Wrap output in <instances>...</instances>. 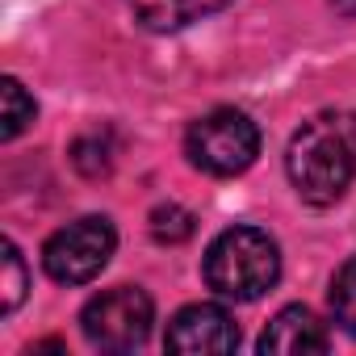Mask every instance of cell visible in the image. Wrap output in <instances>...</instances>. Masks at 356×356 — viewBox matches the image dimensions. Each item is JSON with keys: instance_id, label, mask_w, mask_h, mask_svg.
Returning a JSON list of instances; mask_svg holds the SVG:
<instances>
[{"instance_id": "12", "label": "cell", "mask_w": 356, "mask_h": 356, "mask_svg": "<svg viewBox=\"0 0 356 356\" xmlns=\"http://www.w3.org/2000/svg\"><path fill=\"white\" fill-rule=\"evenodd\" d=\"M0 252H5V256H0V264H5V277H0V310L13 314L22 306V298H26V260H22V252L9 239H5Z\"/></svg>"}, {"instance_id": "1", "label": "cell", "mask_w": 356, "mask_h": 356, "mask_svg": "<svg viewBox=\"0 0 356 356\" xmlns=\"http://www.w3.org/2000/svg\"><path fill=\"white\" fill-rule=\"evenodd\" d=\"M285 168L302 202L310 206L339 202L356 176V113L327 109L302 122V130L289 143Z\"/></svg>"}, {"instance_id": "8", "label": "cell", "mask_w": 356, "mask_h": 356, "mask_svg": "<svg viewBox=\"0 0 356 356\" xmlns=\"http://www.w3.org/2000/svg\"><path fill=\"white\" fill-rule=\"evenodd\" d=\"M126 5L147 30H185V26L218 13L231 0H126Z\"/></svg>"}, {"instance_id": "2", "label": "cell", "mask_w": 356, "mask_h": 356, "mask_svg": "<svg viewBox=\"0 0 356 356\" xmlns=\"http://www.w3.org/2000/svg\"><path fill=\"white\" fill-rule=\"evenodd\" d=\"M281 277L277 243L256 227L222 231L206 252V285L227 302H256Z\"/></svg>"}, {"instance_id": "5", "label": "cell", "mask_w": 356, "mask_h": 356, "mask_svg": "<svg viewBox=\"0 0 356 356\" xmlns=\"http://www.w3.org/2000/svg\"><path fill=\"white\" fill-rule=\"evenodd\" d=\"M113 243H118V235H113V222L109 218H97V214L76 218V222H67L63 231H55L47 239L42 268L59 285H84V281H92L109 264Z\"/></svg>"}, {"instance_id": "9", "label": "cell", "mask_w": 356, "mask_h": 356, "mask_svg": "<svg viewBox=\"0 0 356 356\" xmlns=\"http://www.w3.org/2000/svg\"><path fill=\"white\" fill-rule=\"evenodd\" d=\"M0 105H5V113H0V138H17L30 122H34V113H38V105H34V97L13 80V76H5L0 80Z\"/></svg>"}, {"instance_id": "7", "label": "cell", "mask_w": 356, "mask_h": 356, "mask_svg": "<svg viewBox=\"0 0 356 356\" xmlns=\"http://www.w3.org/2000/svg\"><path fill=\"white\" fill-rule=\"evenodd\" d=\"M327 343H331L327 327L306 306H285L260 335V352H273V356H314V352H327Z\"/></svg>"}, {"instance_id": "6", "label": "cell", "mask_w": 356, "mask_h": 356, "mask_svg": "<svg viewBox=\"0 0 356 356\" xmlns=\"http://www.w3.org/2000/svg\"><path fill=\"white\" fill-rule=\"evenodd\" d=\"M163 343L168 352H181V356H218V352H235L239 327L222 306L197 302V306H185L168 323Z\"/></svg>"}, {"instance_id": "10", "label": "cell", "mask_w": 356, "mask_h": 356, "mask_svg": "<svg viewBox=\"0 0 356 356\" xmlns=\"http://www.w3.org/2000/svg\"><path fill=\"white\" fill-rule=\"evenodd\" d=\"M72 159H76V168L84 176H105L109 163H113V138H109V130H92V134L76 138Z\"/></svg>"}, {"instance_id": "4", "label": "cell", "mask_w": 356, "mask_h": 356, "mask_svg": "<svg viewBox=\"0 0 356 356\" xmlns=\"http://www.w3.org/2000/svg\"><path fill=\"white\" fill-rule=\"evenodd\" d=\"M151 318H155V306L138 285L105 289L80 314L88 343L101 352H134L151 335Z\"/></svg>"}, {"instance_id": "13", "label": "cell", "mask_w": 356, "mask_h": 356, "mask_svg": "<svg viewBox=\"0 0 356 356\" xmlns=\"http://www.w3.org/2000/svg\"><path fill=\"white\" fill-rule=\"evenodd\" d=\"M151 235L159 243H185L193 235V214L181 210V206H159L151 214Z\"/></svg>"}, {"instance_id": "3", "label": "cell", "mask_w": 356, "mask_h": 356, "mask_svg": "<svg viewBox=\"0 0 356 356\" xmlns=\"http://www.w3.org/2000/svg\"><path fill=\"white\" fill-rule=\"evenodd\" d=\"M185 151H189L193 168H202L210 176H235V172L252 168V159L260 155V130L243 109H214L189 126Z\"/></svg>"}, {"instance_id": "11", "label": "cell", "mask_w": 356, "mask_h": 356, "mask_svg": "<svg viewBox=\"0 0 356 356\" xmlns=\"http://www.w3.org/2000/svg\"><path fill=\"white\" fill-rule=\"evenodd\" d=\"M331 310H335V323L356 339V260H348L335 281H331Z\"/></svg>"}]
</instances>
